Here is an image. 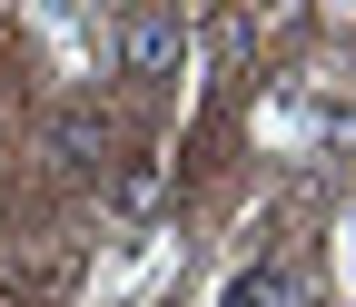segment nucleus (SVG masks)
I'll return each instance as SVG.
<instances>
[{
	"instance_id": "nucleus-3",
	"label": "nucleus",
	"mask_w": 356,
	"mask_h": 307,
	"mask_svg": "<svg viewBox=\"0 0 356 307\" xmlns=\"http://www.w3.org/2000/svg\"><path fill=\"white\" fill-rule=\"evenodd\" d=\"M159 258H168V248H159L149 228H129V248L89 278V307H129V297H149V288H159Z\"/></svg>"
},
{
	"instance_id": "nucleus-6",
	"label": "nucleus",
	"mask_w": 356,
	"mask_h": 307,
	"mask_svg": "<svg viewBox=\"0 0 356 307\" xmlns=\"http://www.w3.org/2000/svg\"><path fill=\"white\" fill-rule=\"evenodd\" d=\"M0 10H30V20H50V30H70V20H79V0H0Z\"/></svg>"
},
{
	"instance_id": "nucleus-9",
	"label": "nucleus",
	"mask_w": 356,
	"mask_h": 307,
	"mask_svg": "<svg viewBox=\"0 0 356 307\" xmlns=\"http://www.w3.org/2000/svg\"><path fill=\"white\" fill-rule=\"evenodd\" d=\"M109 10H129V0H109Z\"/></svg>"
},
{
	"instance_id": "nucleus-4",
	"label": "nucleus",
	"mask_w": 356,
	"mask_h": 307,
	"mask_svg": "<svg viewBox=\"0 0 356 307\" xmlns=\"http://www.w3.org/2000/svg\"><path fill=\"white\" fill-rule=\"evenodd\" d=\"M218 307H307V278H297V268H277V258H248V268H228Z\"/></svg>"
},
{
	"instance_id": "nucleus-5",
	"label": "nucleus",
	"mask_w": 356,
	"mask_h": 307,
	"mask_svg": "<svg viewBox=\"0 0 356 307\" xmlns=\"http://www.w3.org/2000/svg\"><path fill=\"white\" fill-rule=\"evenodd\" d=\"M149 198H159V179H149V168H139V179H119V189H109V208H119V218H149Z\"/></svg>"
},
{
	"instance_id": "nucleus-1",
	"label": "nucleus",
	"mask_w": 356,
	"mask_h": 307,
	"mask_svg": "<svg viewBox=\"0 0 356 307\" xmlns=\"http://www.w3.org/2000/svg\"><path fill=\"white\" fill-rule=\"evenodd\" d=\"M109 60L129 79H178L188 70V20L178 10H119L109 20Z\"/></svg>"
},
{
	"instance_id": "nucleus-2",
	"label": "nucleus",
	"mask_w": 356,
	"mask_h": 307,
	"mask_svg": "<svg viewBox=\"0 0 356 307\" xmlns=\"http://www.w3.org/2000/svg\"><path fill=\"white\" fill-rule=\"evenodd\" d=\"M40 149H50L70 179H89V168H109V149H119V119H109L99 100H60V109H50V129H40Z\"/></svg>"
},
{
	"instance_id": "nucleus-7",
	"label": "nucleus",
	"mask_w": 356,
	"mask_h": 307,
	"mask_svg": "<svg viewBox=\"0 0 356 307\" xmlns=\"http://www.w3.org/2000/svg\"><path fill=\"white\" fill-rule=\"evenodd\" d=\"M317 10H327V20H346V10H356V0H317Z\"/></svg>"
},
{
	"instance_id": "nucleus-8",
	"label": "nucleus",
	"mask_w": 356,
	"mask_h": 307,
	"mask_svg": "<svg viewBox=\"0 0 356 307\" xmlns=\"http://www.w3.org/2000/svg\"><path fill=\"white\" fill-rule=\"evenodd\" d=\"M0 30H10V10H0Z\"/></svg>"
}]
</instances>
